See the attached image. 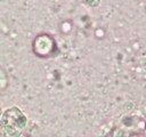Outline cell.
I'll list each match as a JSON object with an SVG mask.
<instances>
[{
    "mask_svg": "<svg viewBox=\"0 0 146 137\" xmlns=\"http://www.w3.org/2000/svg\"><path fill=\"white\" fill-rule=\"evenodd\" d=\"M26 123H27V119L25 114L16 106L5 110V112L1 115L0 124L2 131L5 132V135L10 137L19 136L25 129Z\"/></svg>",
    "mask_w": 146,
    "mask_h": 137,
    "instance_id": "1",
    "label": "cell"
},
{
    "mask_svg": "<svg viewBox=\"0 0 146 137\" xmlns=\"http://www.w3.org/2000/svg\"><path fill=\"white\" fill-rule=\"evenodd\" d=\"M33 51L40 57H48L50 56L55 49H56V42L55 40L46 33L39 34L38 37L34 38L33 40Z\"/></svg>",
    "mask_w": 146,
    "mask_h": 137,
    "instance_id": "2",
    "label": "cell"
}]
</instances>
